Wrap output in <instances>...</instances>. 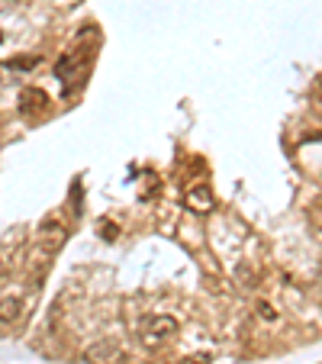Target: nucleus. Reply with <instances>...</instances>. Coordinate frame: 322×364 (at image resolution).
<instances>
[{
  "label": "nucleus",
  "instance_id": "1",
  "mask_svg": "<svg viewBox=\"0 0 322 364\" xmlns=\"http://www.w3.org/2000/svg\"><path fill=\"white\" fill-rule=\"evenodd\" d=\"M174 332H178V319L168 316V313H158V316L145 319V326L139 329V342H142V348L155 351V348H161Z\"/></svg>",
  "mask_w": 322,
  "mask_h": 364
},
{
  "label": "nucleus",
  "instance_id": "2",
  "mask_svg": "<svg viewBox=\"0 0 322 364\" xmlns=\"http://www.w3.org/2000/svg\"><path fill=\"white\" fill-rule=\"evenodd\" d=\"M123 361V348L113 338H100V342L84 348V364H119Z\"/></svg>",
  "mask_w": 322,
  "mask_h": 364
},
{
  "label": "nucleus",
  "instance_id": "3",
  "mask_svg": "<svg viewBox=\"0 0 322 364\" xmlns=\"http://www.w3.org/2000/svg\"><path fill=\"white\" fill-rule=\"evenodd\" d=\"M184 206L190 210V213L206 216V213H213V206H216V197H213V191H210L206 184H193L190 191L184 193Z\"/></svg>",
  "mask_w": 322,
  "mask_h": 364
},
{
  "label": "nucleus",
  "instance_id": "4",
  "mask_svg": "<svg viewBox=\"0 0 322 364\" xmlns=\"http://www.w3.org/2000/svg\"><path fill=\"white\" fill-rule=\"evenodd\" d=\"M65 239H68V232H65V226L58 220H45L39 226V245L45 248L48 255H55L58 248L65 245Z\"/></svg>",
  "mask_w": 322,
  "mask_h": 364
},
{
  "label": "nucleus",
  "instance_id": "5",
  "mask_svg": "<svg viewBox=\"0 0 322 364\" xmlns=\"http://www.w3.org/2000/svg\"><path fill=\"white\" fill-rule=\"evenodd\" d=\"M84 65H87V52H84V48H71V52H65L62 55V62L55 65V71H58L62 81H75L77 71H81Z\"/></svg>",
  "mask_w": 322,
  "mask_h": 364
},
{
  "label": "nucleus",
  "instance_id": "6",
  "mask_svg": "<svg viewBox=\"0 0 322 364\" xmlns=\"http://www.w3.org/2000/svg\"><path fill=\"white\" fill-rule=\"evenodd\" d=\"M42 107H48V97L42 94L39 87H23V90H20V110L26 113V117L39 113Z\"/></svg>",
  "mask_w": 322,
  "mask_h": 364
},
{
  "label": "nucleus",
  "instance_id": "7",
  "mask_svg": "<svg viewBox=\"0 0 322 364\" xmlns=\"http://www.w3.org/2000/svg\"><path fill=\"white\" fill-rule=\"evenodd\" d=\"M23 319V303L16 296L0 300V326H16Z\"/></svg>",
  "mask_w": 322,
  "mask_h": 364
},
{
  "label": "nucleus",
  "instance_id": "8",
  "mask_svg": "<svg viewBox=\"0 0 322 364\" xmlns=\"http://www.w3.org/2000/svg\"><path fill=\"white\" fill-rule=\"evenodd\" d=\"M258 316L264 319V323H274V319H277V309L271 306V303H258Z\"/></svg>",
  "mask_w": 322,
  "mask_h": 364
},
{
  "label": "nucleus",
  "instance_id": "9",
  "mask_svg": "<svg viewBox=\"0 0 322 364\" xmlns=\"http://www.w3.org/2000/svg\"><path fill=\"white\" fill-rule=\"evenodd\" d=\"M235 274H239V281H242V284H248V287H254V274H252V268H245V264H242V268L235 271Z\"/></svg>",
  "mask_w": 322,
  "mask_h": 364
}]
</instances>
